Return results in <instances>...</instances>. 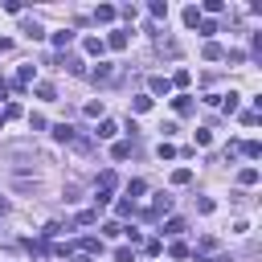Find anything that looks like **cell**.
I'll return each instance as SVG.
<instances>
[{
	"label": "cell",
	"mask_w": 262,
	"mask_h": 262,
	"mask_svg": "<svg viewBox=\"0 0 262 262\" xmlns=\"http://www.w3.org/2000/svg\"><path fill=\"white\" fill-rule=\"evenodd\" d=\"M37 98H45V102H53V98H57V90H53L49 82H41V86H37Z\"/></svg>",
	"instance_id": "20"
},
{
	"label": "cell",
	"mask_w": 262,
	"mask_h": 262,
	"mask_svg": "<svg viewBox=\"0 0 262 262\" xmlns=\"http://www.w3.org/2000/svg\"><path fill=\"white\" fill-rule=\"evenodd\" d=\"M172 156H176V147H172V143L164 139V143H160V160H172Z\"/></svg>",
	"instance_id": "31"
},
{
	"label": "cell",
	"mask_w": 262,
	"mask_h": 262,
	"mask_svg": "<svg viewBox=\"0 0 262 262\" xmlns=\"http://www.w3.org/2000/svg\"><path fill=\"white\" fill-rule=\"evenodd\" d=\"M111 156H115V160H127V156H131V143H127V139H119V143L111 147Z\"/></svg>",
	"instance_id": "18"
},
{
	"label": "cell",
	"mask_w": 262,
	"mask_h": 262,
	"mask_svg": "<svg viewBox=\"0 0 262 262\" xmlns=\"http://www.w3.org/2000/svg\"><path fill=\"white\" fill-rule=\"evenodd\" d=\"M164 233H172V237H176V233H184V221H180V217H172V221L164 225Z\"/></svg>",
	"instance_id": "26"
},
{
	"label": "cell",
	"mask_w": 262,
	"mask_h": 262,
	"mask_svg": "<svg viewBox=\"0 0 262 262\" xmlns=\"http://www.w3.org/2000/svg\"><path fill=\"white\" fill-rule=\"evenodd\" d=\"M168 254H172V258H188V246H184V242H172Z\"/></svg>",
	"instance_id": "27"
},
{
	"label": "cell",
	"mask_w": 262,
	"mask_h": 262,
	"mask_svg": "<svg viewBox=\"0 0 262 262\" xmlns=\"http://www.w3.org/2000/svg\"><path fill=\"white\" fill-rule=\"evenodd\" d=\"M70 262H90V258H86V254H74V258H70Z\"/></svg>",
	"instance_id": "35"
},
{
	"label": "cell",
	"mask_w": 262,
	"mask_h": 262,
	"mask_svg": "<svg viewBox=\"0 0 262 262\" xmlns=\"http://www.w3.org/2000/svg\"><path fill=\"white\" fill-rule=\"evenodd\" d=\"M115 131H119V127H115V123H111V119H102V123H98V131H94V135H98V139H111V135H115Z\"/></svg>",
	"instance_id": "17"
},
{
	"label": "cell",
	"mask_w": 262,
	"mask_h": 262,
	"mask_svg": "<svg viewBox=\"0 0 262 262\" xmlns=\"http://www.w3.org/2000/svg\"><path fill=\"white\" fill-rule=\"evenodd\" d=\"M156 49H160V53H168V57H176V53H180V45H176V41H164V37L156 41Z\"/></svg>",
	"instance_id": "16"
},
{
	"label": "cell",
	"mask_w": 262,
	"mask_h": 262,
	"mask_svg": "<svg viewBox=\"0 0 262 262\" xmlns=\"http://www.w3.org/2000/svg\"><path fill=\"white\" fill-rule=\"evenodd\" d=\"M188 180H192V172H188V168H176V172H172V184H176V188H180V184H188Z\"/></svg>",
	"instance_id": "21"
},
{
	"label": "cell",
	"mask_w": 262,
	"mask_h": 262,
	"mask_svg": "<svg viewBox=\"0 0 262 262\" xmlns=\"http://www.w3.org/2000/svg\"><path fill=\"white\" fill-rule=\"evenodd\" d=\"M196 29H201V37H213V33H217V20H205V16H201Z\"/></svg>",
	"instance_id": "22"
},
{
	"label": "cell",
	"mask_w": 262,
	"mask_h": 262,
	"mask_svg": "<svg viewBox=\"0 0 262 262\" xmlns=\"http://www.w3.org/2000/svg\"><path fill=\"white\" fill-rule=\"evenodd\" d=\"M115 184H119V176L106 168V172L98 176V196H94V201H98V205H106V201H111V192H115Z\"/></svg>",
	"instance_id": "1"
},
{
	"label": "cell",
	"mask_w": 262,
	"mask_h": 262,
	"mask_svg": "<svg viewBox=\"0 0 262 262\" xmlns=\"http://www.w3.org/2000/svg\"><path fill=\"white\" fill-rule=\"evenodd\" d=\"M151 16H168V4L164 0H151Z\"/></svg>",
	"instance_id": "30"
},
{
	"label": "cell",
	"mask_w": 262,
	"mask_h": 262,
	"mask_svg": "<svg viewBox=\"0 0 262 262\" xmlns=\"http://www.w3.org/2000/svg\"><path fill=\"white\" fill-rule=\"evenodd\" d=\"M168 209H172V196H164V192H160V196L151 201V209H147V217H160V213H168Z\"/></svg>",
	"instance_id": "5"
},
{
	"label": "cell",
	"mask_w": 262,
	"mask_h": 262,
	"mask_svg": "<svg viewBox=\"0 0 262 262\" xmlns=\"http://www.w3.org/2000/svg\"><path fill=\"white\" fill-rule=\"evenodd\" d=\"M172 106H176V115H192V111H196L188 94H176V98H172Z\"/></svg>",
	"instance_id": "6"
},
{
	"label": "cell",
	"mask_w": 262,
	"mask_h": 262,
	"mask_svg": "<svg viewBox=\"0 0 262 262\" xmlns=\"http://www.w3.org/2000/svg\"><path fill=\"white\" fill-rule=\"evenodd\" d=\"M184 25H188V29H196V25H201V8H196V4H188V8H184Z\"/></svg>",
	"instance_id": "13"
},
{
	"label": "cell",
	"mask_w": 262,
	"mask_h": 262,
	"mask_svg": "<svg viewBox=\"0 0 262 262\" xmlns=\"http://www.w3.org/2000/svg\"><path fill=\"white\" fill-rule=\"evenodd\" d=\"M205 57H209V61H221V57H225V49H221L217 41H205Z\"/></svg>",
	"instance_id": "14"
},
{
	"label": "cell",
	"mask_w": 262,
	"mask_h": 262,
	"mask_svg": "<svg viewBox=\"0 0 262 262\" xmlns=\"http://www.w3.org/2000/svg\"><path fill=\"white\" fill-rule=\"evenodd\" d=\"M8 49H12V41H8V37H0V53H8Z\"/></svg>",
	"instance_id": "34"
},
{
	"label": "cell",
	"mask_w": 262,
	"mask_h": 262,
	"mask_svg": "<svg viewBox=\"0 0 262 262\" xmlns=\"http://www.w3.org/2000/svg\"><path fill=\"white\" fill-rule=\"evenodd\" d=\"M115 258H119V262H135V250H131V246H119Z\"/></svg>",
	"instance_id": "28"
},
{
	"label": "cell",
	"mask_w": 262,
	"mask_h": 262,
	"mask_svg": "<svg viewBox=\"0 0 262 262\" xmlns=\"http://www.w3.org/2000/svg\"><path fill=\"white\" fill-rule=\"evenodd\" d=\"M25 33H29V37H33V41H41V37H45V33H41V25H37V20H25Z\"/></svg>",
	"instance_id": "23"
},
{
	"label": "cell",
	"mask_w": 262,
	"mask_h": 262,
	"mask_svg": "<svg viewBox=\"0 0 262 262\" xmlns=\"http://www.w3.org/2000/svg\"><path fill=\"white\" fill-rule=\"evenodd\" d=\"M82 49H86L90 57H102V49H106V41H102V37H82Z\"/></svg>",
	"instance_id": "4"
},
{
	"label": "cell",
	"mask_w": 262,
	"mask_h": 262,
	"mask_svg": "<svg viewBox=\"0 0 262 262\" xmlns=\"http://www.w3.org/2000/svg\"><path fill=\"white\" fill-rule=\"evenodd\" d=\"M237 184H242V188L258 184V168H242V172H237Z\"/></svg>",
	"instance_id": "11"
},
{
	"label": "cell",
	"mask_w": 262,
	"mask_h": 262,
	"mask_svg": "<svg viewBox=\"0 0 262 262\" xmlns=\"http://www.w3.org/2000/svg\"><path fill=\"white\" fill-rule=\"evenodd\" d=\"M90 221H98V213H94V209H86V213H78V225H90Z\"/></svg>",
	"instance_id": "32"
},
{
	"label": "cell",
	"mask_w": 262,
	"mask_h": 262,
	"mask_svg": "<svg viewBox=\"0 0 262 262\" xmlns=\"http://www.w3.org/2000/svg\"><path fill=\"white\" fill-rule=\"evenodd\" d=\"M78 246H82V254H86V258H90V254H102V242H98V237H82Z\"/></svg>",
	"instance_id": "12"
},
{
	"label": "cell",
	"mask_w": 262,
	"mask_h": 262,
	"mask_svg": "<svg viewBox=\"0 0 262 262\" xmlns=\"http://www.w3.org/2000/svg\"><path fill=\"white\" fill-rule=\"evenodd\" d=\"M102 233H106V237H119V233H123V225H119V221H106V225H102Z\"/></svg>",
	"instance_id": "29"
},
{
	"label": "cell",
	"mask_w": 262,
	"mask_h": 262,
	"mask_svg": "<svg viewBox=\"0 0 262 262\" xmlns=\"http://www.w3.org/2000/svg\"><path fill=\"white\" fill-rule=\"evenodd\" d=\"M29 250H33L37 258H45V254H49V246H45V242H29Z\"/></svg>",
	"instance_id": "33"
},
{
	"label": "cell",
	"mask_w": 262,
	"mask_h": 262,
	"mask_svg": "<svg viewBox=\"0 0 262 262\" xmlns=\"http://www.w3.org/2000/svg\"><path fill=\"white\" fill-rule=\"evenodd\" d=\"M53 45H57V49H70V45H74V29H61V33H53Z\"/></svg>",
	"instance_id": "9"
},
{
	"label": "cell",
	"mask_w": 262,
	"mask_h": 262,
	"mask_svg": "<svg viewBox=\"0 0 262 262\" xmlns=\"http://www.w3.org/2000/svg\"><path fill=\"white\" fill-rule=\"evenodd\" d=\"M147 86H151V94H168V90H172V82H168V78H160V74H156Z\"/></svg>",
	"instance_id": "15"
},
{
	"label": "cell",
	"mask_w": 262,
	"mask_h": 262,
	"mask_svg": "<svg viewBox=\"0 0 262 262\" xmlns=\"http://www.w3.org/2000/svg\"><path fill=\"white\" fill-rule=\"evenodd\" d=\"M66 70H70V74H86V66H82V57H66Z\"/></svg>",
	"instance_id": "24"
},
{
	"label": "cell",
	"mask_w": 262,
	"mask_h": 262,
	"mask_svg": "<svg viewBox=\"0 0 262 262\" xmlns=\"http://www.w3.org/2000/svg\"><path fill=\"white\" fill-rule=\"evenodd\" d=\"M106 45H111V49H127V33H111Z\"/></svg>",
	"instance_id": "19"
},
{
	"label": "cell",
	"mask_w": 262,
	"mask_h": 262,
	"mask_svg": "<svg viewBox=\"0 0 262 262\" xmlns=\"http://www.w3.org/2000/svg\"><path fill=\"white\" fill-rule=\"evenodd\" d=\"M111 78H115V66H111V61H98V66L90 70V82H111Z\"/></svg>",
	"instance_id": "2"
},
{
	"label": "cell",
	"mask_w": 262,
	"mask_h": 262,
	"mask_svg": "<svg viewBox=\"0 0 262 262\" xmlns=\"http://www.w3.org/2000/svg\"><path fill=\"white\" fill-rule=\"evenodd\" d=\"M143 188H147V184H143V180H131V184H127V196H131V201H135V196H143Z\"/></svg>",
	"instance_id": "25"
},
{
	"label": "cell",
	"mask_w": 262,
	"mask_h": 262,
	"mask_svg": "<svg viewBox=\"0 0 262 262\" xmlns=\"http://www.w3.org/2000/svg\"><path fill=\"white\" fill-rule=\"evenodd\" d=\"M237 151H242L246 160H258V156H262V143H258V139H246V143H242Z\"/></svg>",
	"instance_id": "7"
},
{
	"label": "cell",
	"mask_w": 262,
	"mask_h": 262,
	"mask_svg": "<svg viewBox=\"0 0 262 262\" xmlns=\"http://www.w3.org/2000/svg\"><path fill=\"white\" fill-rule=\"evenodd\" d=\"M131 111H135V115L151 111V94H135V98H131Z\"/></svg>",
	"instance_id": "10"
},
{
	"label": "cell",
	"mask_w": 262,
	"mask_h": 262,
	"mask_svg": "<svg viewBox=\"0 0 262 262\" xmlns=\"http://www.w3.org/2000/svg\"><path fill=\"white\" fill-rule=\"evenodd\" d=\"M94 20H98V25H111V20H115V8H111V4H98V8H94Z\"/></svg>",
	"instance_id": "8"
},
{
	"label": "cell",
	"mask_w": 262,
	"mask_h": 262,
	"mask_svg": "<svg viewBox=\"0 0 262 262\" xmlns=\"http://www.w3.org/2000/svg\"><path fill=\"white\" fill-rule=\"evenodd\" d=\"M53 139H57V143H74V139H78V127H70V123H57V127H53Z\"/></svg>",
	"instance_id": "3"
}]
</instances>
